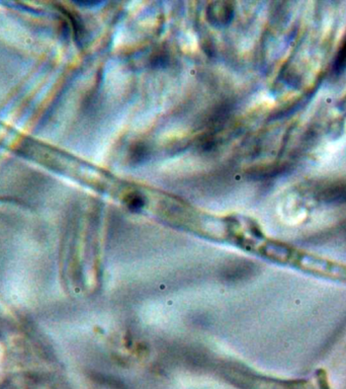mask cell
I'll list each match as a JSON object with an SVG mask.
<instances>
[{"label": "cell", "mask_w": 346, "mask_h": 389, "mask_svg": "<svg viewBox=\"0 0 346 389\" xmlns=\"http://www.w3.org/2000/svg\"><path fill=\"white\" fill-rule=\"evenodd\" d=\"M335 66H336L338 70L345 69L346 68V39L343 42V46H341L338 55H337Z\"/></svg>", "instance_id": "cell-2"}, {"label": "cell", "mask_w": 346, "mask_h": 389, "mask_svg": "<svg viewBox=\"0 0 346 389\" xmlns=\"http://www.w3.org/2000/svg\"><path fill=\"white\" fill-rule=\"evenodd\" d=\"M217 3L213 4V8L209 10V19L211 20V23H217V25H223L226 23H229L231 16L233 14L232 8L229 6L225 8V3Z\"/></svg>", "instance_id": "cell-1"}]
</instances>
